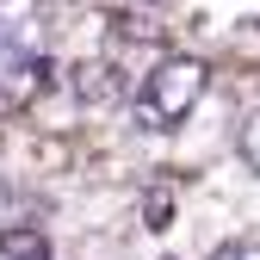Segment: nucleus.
<instances>
[{
	"instance_id": "obj_6",
	"label": "nucleus",
	"mask_w": 260,
	"mask_h": 260,
	"mask_svg": "<svg viewBox=\"0 0 260 260\" xmlns=\"http://www.w3.org/2000/svg\"><path fill=\"white\" fill-rule=\"evenodd\" d=\"M211 260H260V242H223Z\"/></svg>"
},
{
	"instance_id": "obj_5",
	"label": "nucleus",
	"mask_w": 260,
	"mask_h": 260,
	"mask_svg": "<svg viewBox=\"0 0 260 260\" xmlns=\"http://www.w3.org/2000/svg\"><path fill=\"white\" fill-rule=\"evenodd\" d=\"M242 161L260 174V112H248V124H242Z\"/></svg>"
},
{
	"instance_id": "obj_3",
	"label": "nucleus",
	"mask_w": 260,
	"mask_h": 260,
	"mask_svg": "<svg viewBox=\"0 0 260 260\" xmlns=\"http://www.w3.org/2000/svg\"><path fill=\"white\" fill-rule=\"evenodd\" d=\"M0 260H50V242L38 230H7L0 236Z\"/></svg>"
},
{
	"instance_id": "obj_1",
	"label": "nucleus",
	"mask_w": 260,
	"mask_h": 260,
	"mask_svg": "<svg viewBox=\"0 0 260 260\" xmlns=\"http://www.w3.org/2000/svg\"><path fill=\"white\" fill-rule=\"evenodd\" d=\"M199 100H205V62H199V56H161L155 69L143 75L137 124H143V130H174Z\"/></svg>"
},
{
	"instance_id": "obj_2",
	"label": "nucleus",
	"mask_w": 260,
	"mask_h": 260,
	"mask_svg": "<svg viewBox=\"0 0 260 260\" xmlns=\"http://www.w3.org/2000/svg\"><path fill=\"white\" fill-rule=\"evenodd\" d=\"M50 13L44 0H0V56H44Z\"/></svg>"
},
{
	"instance_id": "obj_4",
	"label": "nucleus",
	"mask_w": 260,
	"mask_h": 260,
	"mask_svg": "<svg viewBox=\"0 0 260 260\" xmlns=\"http://www.w3.org/2000/svg\"><path fill=\"white\" fill-rule=\"evenodd\" d=\"M168 217H174V199H168V192H149V199H143V223L161 236V230H168Z\"/></svg>"
}]
</instances>
